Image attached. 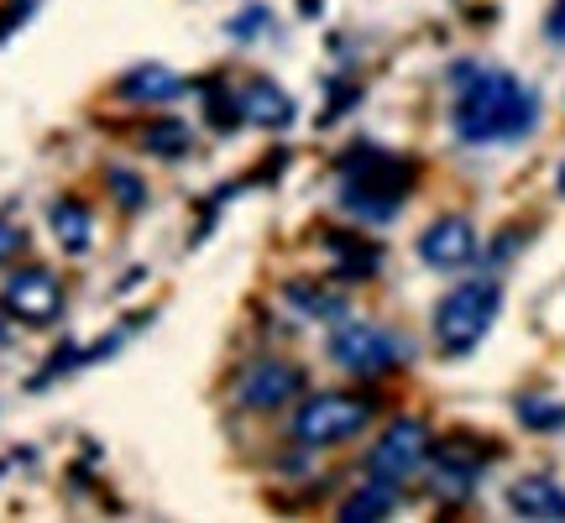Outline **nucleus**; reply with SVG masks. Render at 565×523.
Returning a JSON list of instances; mask_svg holds the SVG:
<instances>
[{
	"instance_id": "6ab92c4d",
	"label": "nucleus",
	"mask_w": 565,
	"mask_h": 523,
	"mask_svg": "<svg viewBox=\"0 0 565 523\" xmlns=\"http://www.w3.org/2000/svg\"><path fill=\"white\" fill-rule=\"evenodd\" d=\"M330 246H341L345 252V236H335ZM372 262H377L372 252H356V257H345V273H351V278H366V273H372Z\"/></svg>"
},
{
	"instance_id": "2eb2a0df",
	"label": "nucleus",
	"mask_w": 565,
	"mask_h": 523,
	"mask_svg": "<svg viewBox=\"0 0 565 523\" xmlns=\"http://www.w3.org/2000/svg\"><path fill=\"white\" fill-rule=\"evenodd\" d=\"M147 152H158V158H183V152H189V126H179V121L152 126V131H147Z\"/></svg>"
},
{
	"instance_id": "f8f14e48",
	"label": "nucleus",
	"mask_w": 565,
	"mask_h": 523,
	"mask_svg": "<svg viewBox=\"0 0 565 523\" xmlns=\"http://www.w3.org/2000/svg\"><path fill=\"white\" fill-rule=\"evenodd\" d=\"M508 508L519 519H565V487L555 477H524V482L508 487Z\"/></svg>"
},
{
	"instance_id": "9b49d317",
	"label": "nucleus",
	"mask_w": 565,
	"mask_h": 523,
	"mask_svg": "<svg viewBox=\"0 0 565 523\" xmlns=\"http://www.w3.org/2000/svg\"><path fill=\"white\" fill-rule=\"evenodd\" d=\"M236 105H242V121L263 126V131H278V126L294 121V105L273 79H252L236 89Z\"/></svg>"
},
{
	"instance_id": "423d86ee",
	"label": "nucleus",
	"mask_w": 565,
	"mask_h": 523,
	"mask_svg": "<svg viewBox=\"0 0 565 523\" xmlns=\"http://www.w3.org/2000/svg\"><path fill=\"white\" fill-rule=\"evenodd\" d=\"M404 356V345L393 341L387 330L377 324H362V320H345L335 335H330V362L345 366V372H356V377H377L387 366H398Z\"/></svg>"
},
{
	"instance_id": "4468645a",
	"label": "nucleus",
	"mask_w": 565,
	"mask_h": 523,
	"mask_svg": "<svg viewBox=\"0 0 565 523\" xmlns=\"http://www.w3.org/2000/svg\"><path fill=\"white\" fill-rule=\"evenodd\" d=\"M53 236H58L68 252H89L95 242V221H89V210L79 200H58L53 204Z\"/></svg>"
},
{
	"instance_id": "aec40b11",
	"label": "nucleus",
	"mask_w": 565,
	"mask_h": 523,
	"mask_svg": "<svg viewBox=\"0 0 565 523\" xmlns=\"http://www.w3.org/2000/svg\"><path fill=\"white\" fill-rule=\"evenodd\" d=\"M550 38H565V0H555V11H550Z\"/></svg>"
},
{
	"instance_id": "6e6552de",
	"label": "nucleus",
	"mask_w": 565,
	"mask_h": 523,
	"mask_svg": "<svg viewBox=\"0 0 565 523\" xmlns=\"http://www.w3.org/2000/svg\"><path fill=\"white\" fill-rule=\"evenodd\" d=\"M303 387L299 366L288 362H252L242 372V383H236V403L242 408H257V414H273V408H282V403L294 398Z\"/></svg>"
},
{
	"instance_id": "1a4fd4ad",
	"label": "nucleus",
	"mask_w": 565,
	"mask_h": 523,
	"mask_svg": "<svg viewBox=\"0 0 565 523\" xmlns=\"http://www.w3.org/2000/svg\"><path fill=\"white\" fill-rule=\"evenodd\" d=\"M419 257L429 262V267H440V273L466 267V262L477 257V225L461 221V215H445V221H435L419 236Z\"/></svg>"
},
{
	"instance_id": "20e7f679",
	"label": "nucleus",
	"mask_w": 565,
	"mask_h": 523,
	"mask_svg": "<svg viewBox=\"0 0 565 523\" xmlns=\"http://www.w3.org/2000/svg\"><path fill=\"white\" fill-rule=\"evenodd\" d=\"M345 204L356 210V215H366V221H383V215H393L398 204H404L408 194V168L393 158H377V152H366V168L362 173H345Z\"/></svg>"
},
{
	"instance_id": "0eeeda50",
	"label": "nucleus",
	"mask_w": 565,
	"mask_h": 523,
	"mask_svg": "<svg viewBox=\"0 0 565 523\" xmlns=\"http://www.w3.org/2000/svg\"><path fill=\"white\" fill-rule=\"evenodd\" d=\"M6 309L26 324H53L63 314V282L47 267H21L17 278L6 282Z\"/></svg>"
},
{
	"instance_id": "7ed1b4c3",
	"label": "nucleus",
	"mask_w": 565,
	"mask_h": 523,
	"mask_svg": "<svg viewBox=\"0 0 565 523\" xmlns=\"http://www.w3.org/2000/svg\"><path fill=\"white\" fill-rule=\"evenodd\" d=\"M498 303H503L498 282H487V278L461 282V288H456V293H445L440 309H435V341H440L450 356H466V351L492 330Z\"/></svg>"
},
{
	"instance_id": "412c9836",
	"label": "nucleus",
	"mask_w": 565,
	"mask_h": 523,
	"mask_svg": "<svg viewBox=\"0 0 565 523\" xmlns=\"http://www.w3.org/2000/svg\"><path fill=\"white\" fill-rule=\"evenodd\" d=\"M555 183H561V194H565V162H561V179H555Z\"/></svg>"
},
{
	"instance_id": "f03ea898",
	"label": "nucleus",
	"mask_w": 565,
	"mask_h": 523,
	"mask_svg": "<svg viewBox=\"0 0 565 523\" xmlns=\"http://www.w3.org/2000/svg\"><path fill=\"white\" fill-rule=\"evenodd\" d=\"M377 414V403L362 398V393H315V398L299 403L294 414V440L320 450V445H345L356 440Z\"/></svg>"
},
{
	"instance_id": "a211bd4d",
	"label": "nucleus",
	"mask_w": 565,
	"mask_h": 523,
	"mask_svg": "<svg viewBox=\"0 0 565 523\" xmlns=\"http://www.w3.org/2000/svg\"><path fill=\"white\" fill-rule=\"evenodd\" d=\"M21 246H26V236H21V225L0 221V267H6L11 257H21Z\"/></svg>"
},
{
	"instance_id": "9d476101",
	"label": "nucleus",
	"mask_w": 565,
	"mask_h": 523,
	"mask_svg": "<svg viewBox=\"0 0 565 523\" xmlns=\"http://www.w3.org/2000/svg\"><path fill=\"white\" fill-rule=\"evenodd\" d=\"M116 95H121L126 105H173L183 95V79L173 68H162V63H141V68H131V74L116 84Z\"/></svg>"
},
{
	"instance_id": "f257e3e1",
	"label": "nucleus",
	"mask_w": 565,
	"mask_h": 523,
	"mask_svg": "<svg viewBox=\"0 0 565 523\" xmlns=\"http://www.w3.org/2000/svg\"><path fill=\"white\" fill-rule=\"evenodd\" d=\"M540 121V100L529 95L524 84L503 74V68H487V74H471L466 89L456 95V110H450V126L456 137L471 141V147H492V141H519L534 131Z\"/></svg>"
},
{
	"instance_id": "ddd939ff",
	"label": "nucleus",
	"mask_w": 565,
	"mask_h": 523,
	"mask_svg": "<svg viewBox=\"0 0 565 523\" xmlns=\"http://www.w3.org/2000/svg\"><path fill=\"white\" fill-rule=\"evenodd\" d=\"M393 503H398V487L383 482V477H366L362 492H351V498L341 503V519H345V523L383 519V513H393Z\"/></svg>"
},
{
	"instance_id": "39448f33",
	"label": "nucleus",
	"mask_w": 565,
	"mask_h": 523,
	"mask_svg": "<svg viewBox=\"0 0 565 523\" xmlns=\"http://www.w3.org/2000/svg\"><path fill=\"white\" fill-rule=\"evenodd\" d=\"M429 450H435L429 429H424L419 419H398V424H387L383 435H377L372 456H366V471L398 487V482H408V477H419L424 461H429Z\"/></svg>"
},
{
	"instance_id": "f3484780",
	"label": "nucleus",
	"mask_w": 565,
	"mask_h": 523,
	"mask_svg": "<svg viewBox=\"0 0 565 523\" xmlns=\"http://www.w3.org/2000/svg\"><path fill=\"white\" fill-rule=\"evenodd\" d=\"M110 194H116V200H121L126 210H137V204L147 200V189H141L137 173H116V179H110Z\"/></svg>"
},
{
	"instance_id": "4be33fe9",
	"label": "nucleus",
	"mask_w": 565,
	"mask_h": 523,
	"mask_svg": "<svg viewBox=\"0 0 565 523\" xmlns=\"http://www.w3.org/2000/svg\"><path fill=\"white\" fill-rule=\"evenodd\" d=\"M0 341H6V320H0Z\"/></svg>"
},
{
	"instance_id": "dca6fc26",
	"label": "nucleus",
	"mask_w": 565,
	"mask_h": 523,
	"mask_svg": "<svg viewBox=\"0 0 565 523\" xmlns=\"http://www.w3.org/2000/svg\"><path fill=\"white\" fill-rule=\"evenodd\" d=\"M519 414H524V424H534V429H550V424H565V408L561 403H519Z\"/></svg>"
}]
</instances>
